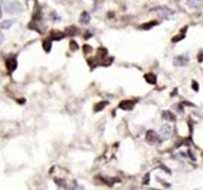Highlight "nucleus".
<instances>
[{"mask_svg": "<svg viewBox=\"0 0 203 190\" xmlns=\"http://www.w3.org/2000/svg\"><path fill=\"white\" fill-rule=\"evenodd\" d=\"M3 10H4V12L7 14L15 15V14H19L23 11V6L18 1H8L4 3Z\"/></svg>", "mask_w": 203, "mask_h": 190, "instance_id": "obj_1", "label": "nucleus"}, {"mask_svg": "<svg viewBox=\"0 0 203 190\" xmlns=\"http://www.w3.org/2000/svg\"><path fill=\"white\" fill-rule=\"evenodd\" d=\"M172 127L167 124L163 125L161 128V135H160L161 136V139L162 140H169V139H170V137H172Z\"/></svg>", "mask_w": 203, "mask_h": 190, "instance_id": "obj_2", "label": "nucleus"}, {"mask_svg": "<svg viewBox=\"0 0 203 190\" xmlns=\"http://www.w3.org/2000/svg\"><path fill=\"white\" fill-rule=\"evenodd\" d=\"M161 136H159L155 131L153 130H150L147 132V134H146V140L149 142V143H152V144H154V143H158L161 141Z\"/></svg>", "mask_w": 203, "mask_h": 190, "instance_id": "obj_3", "label": "nucleus"}, {"mask_svg": "<svg viewBox=\"0 0 203 190\" xmlns=\"http://www.w3.org/2000/svg\"><path fill=\"white\" fill-rule=\"evenodd\" d=\"M17 66L18 64H17V59L15 56H11V58H9L6 60V67L10 73H12L17 69Z\"/></svg>", "mask_w": 203, "mask_h": 190, "instance_id": "obj_4", "label": "nucleus"}, {"mask_svg": "<svg viewBox=\"0 0 203 190\" xmlns=\"http://www.w3.org/2000/svg\"><path fill=\"white\" fill-rule=\"evenodd\" d=\"M188 60H189V59H188L187 56H184V55L177 56L174 58L173 63H174V66H184L188 63Z\"/></svg>", "mask_w": 203, "mask_h": 190, "instance_id": "obj_5", "label": "nucleus"}, {"mask_svg": "<svg viewBox=\"0 0 203 190\" xmlns=\"http://www.w3.org/2000/svg\"><path fill=\"white\" fill-rule=\"evenodd\" d=\"M134 107V102L130 101V100H125V101H122L119 104V108L123 110H132Z\"/></svg>", "mask_w": 203, "mask_h": 190, "instance_id": "obj_6", "label": "nucleus"}, {"mask_svg": "<svg viewBox=\"0 0 203 190\" xmlns=\"http://www.w3.org/2000/svg\"><path fill=\"white\" fill-rule=\"evenodd\" d=\"M162 118L166 121H174L176 120V116H174L173 114L169 110L163 111V114H162Z\"/></svg>", "mask_w": 203, "mask_h": 190, "instance_id": "obj_7", "label": "nucleus"}, {"mask_svg": "<svg viewBox=\"0 0 203 190\" xmlns=\"http://www.w3.org/2000/svg\"><path fill=\"white\" fill-rule=\"evenodd\" d=\"M79 21L81 24L83 25H86L90 22V16L89 14H88L87 12H82V14L80 15V18H79Z\"/></svg>", "mask_w": 203, "mask_h": 190, "instance_id": "obj_8", "label": "nucleus"}, {"mask_svg": "<svg viewBox=\"0 0 203 190\" xmlns=\"http://www.w3.org/2000/svg\"><path fill=\"white\" fill-rule=\"evenodd\" d=\"M145 79L148 83L151 84H156V76L153 73H147L145 75Z\"/></svg>", "mask_w": 203, "mask_h": 190, "instance_id": "obj_9", "label": "nucleus"}, {"mask_svg": "<svg viewBox=\"0 0 203 190\" xmlns=\"http://www.w3.org/2000/svg\"><path fill=\"white\" fill-rule=\"evenodd\" d=\"M107 105H108V101H101V102H99V103H97L94 106V111H95V112H100V111L102 109H104L105 106H107Z\"/></svg>", "mask_w": 203, "mask_h": 190, "instance_id": "obj_10", "label": "nucleus"}, {"mask_svg": "<svg viewBox=\"0 0 203 190\" xmlns=\"http://www.w3.org/2000/svg\"><path fill=\"white\" fill-rule=\"evenodd\" d=\"M203 0H188V5L193 7V8H197V7L200 6Z\"/></svg>", "mask_w": 203, "mask_h": 190, "instance_id": "obj_11", "label": "nucleus"}, {"mask_svg": "<svg viewBox=\"0 0 203 190\" xmlns=\"http://www.w3.org/2000/svg\"><path fill=\"white\" fill-rule=\"evenodd\" d=\"M13 25V21L12 20H4L1 23V28L2 29H9Z\"/></svg>", "mask_w": 203, "mask_h": 190, "instance_id": "obj_12", "label": "nucleus"}, {"mask_svg": "<svg viewBox=\"0 0 203 190\" xmlns=\"http://www.w3.org/2000/svg\"><path fill=\"white\" fill-rule=\"evenodd\" d=\"M43 48H44L45 52L49 53L51 51V48H52V42L50 40H46L44 43H43Z\"/></svg>", "mask_w": 203, "mask_h": 190, "instance_id": "obj_13", "label": "nucleus"}, {"mask_svg": "<svg viewBox=\"0 0 203 190\" xmlns=\"http://www.w3.org/2000/svg\"><path fill=\"white\" fill-rule=\"evenodd\" d=\"M156 22H150V23H147V25H144V26H142L143 29H150V28H152L153 26H155Z\"/></svg>", "mask_w": 203, "mask_h": 190, "instance_id": "obj_14", "label": "nucleus"}, {"mask_svg": "<svg viewBox=\"0 0 203 190\" xmlns=\"http://www.w3.org/2000/svg\"><path fill=\"white\" fill-rule=\"evenodd\" d=\"M184 38V35H179V36H176V37L172 38V42H179L180 40H182Z\"/></svg>", "mask_w": 203, "mask_h": 190, "instance_id": "obj_15", "label": "nucleus"}, {"mask_svg": "<svg viewBox=\"0 0 203 190\" xmlns=\"http://www.w3.org/2000/svg\"><path fill=\"white\" fill-rule=\"evenodd\" d=\"M150 182V174L149 173H147L145 175V177L143 178V183L144 184H148Z\"/></svg>", "mask_w": 203, "mask_h": 190, "instance_id": "obj_16", "label": "nucleus"}, {"mask_svg": "<svg viewBox=\"0 0 203 190\" xmlns=\"http://www.w3.org/2000/svg\"><path fill=\"white\" fill-rule=\"evenodd\" d=\"M192 88H193L195 91H198L199 85L197 84V82H196V81H193V82H192Z\"/></svg>", "mask_w": 203, "mask_h": 190, "instance_id": "obj_17", "label": "nucleus"}, {"mask_svg": "<svg viewBox=\"0 0 203 190\" xmlns=\"http://www.w3.org/2000/svg\"><path fill=\"white\" fill-rule=\"evenodd\" d=\"M198 60L199 62H203V53H200V55L198 56Z\"/></svg>", "mask_w": 203, "mask_h": 190, "instance_id": "obj_18", "label": "nucleus"}, {"mask_svg": "<svg viewBox=\"0 0 203 190\" xmlns=\"http://www.w3.org/2000/svg\"><path fill=\"white\" fill-rule=\"evenodd\" d=\"M4 42V36H3V34H1V44Z\"/></svg>", "mask_w": 203, "mask_h": 190, "instance_id": "obj_19", "label": "nucleus"}]
</instances>
